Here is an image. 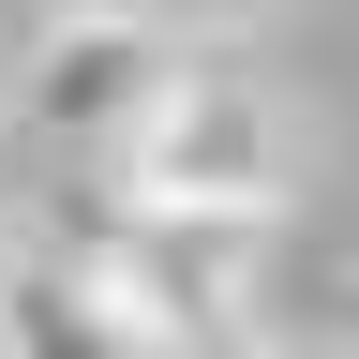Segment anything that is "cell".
<instances>
[{"instance_id":"6da1fadb","label":"cell","mask_w":359,"mask_h":359,"mask_svg":"<svg viewBox=\"0 0 359 359\" xmlns=\"http://www.w3.org/2000/svg\"><path fill=\"white\" fill-rule=\"evenodd\" d=\"M180 90H195V45L180 30H120V15H75L60 0V30H30V60H15V120L45 135V150L135 165V135H150Z\"/></svg>"},{"instance_id":"7a4b0ae2","label":"cell","mask_w":359,"mask_h":359,"mask_svg":"<svg viewBox=\"0 0 359 359\" xmlns=\"http://www.w3.org/2000/svg\"><path fill=\"white\" fill-rule=\"evenodd\" d=\"M120 195H135V210H180V224H255L269 195H285V120H269L240 75H210V60H195V90L135 135Z\"/></svg>"},{"instance_id":"3957f363","label":"cell","mask_w":359,"mask_h":359,"mask_svg":"<svg viewBox=\"0 0 359 359\" xmlns=\"http://www.w3.org/2000/svg\"><path fill=\"white\" fill-rule=\"evenodd\" d=\"M75 255L105 269V299H120L165 359H240V330H255V299H240V224H180V210H135V195H120V224L75 240Z\"/></svg>"},{"instance_id":"5b68a950","label":"cell","mask_w":359,"mask_h":359,"mask_svg":"<svg viewBox=\"0 0 359 359\" xmlns=\"http://www.w3.org/2000/svg\"><path fill=\"white\" fill-rule=\"evenodd\" d=\"M75 15H120V30H210V15H269V0H75Z\"/></svg>"},{"instance_id":"277c9868","label":"cell","mask_w":359,"mask_h":359,"mask_svg":"<svg viewBox=\"0 0 359 359\" xmlns=\"http://www.w3.org/2000/svg\"><path fill=\"white\" fill-rule=\"evenodd\" d=\"M0 359H165L90 255H0Z\"/></svg>"}]
</instances>
